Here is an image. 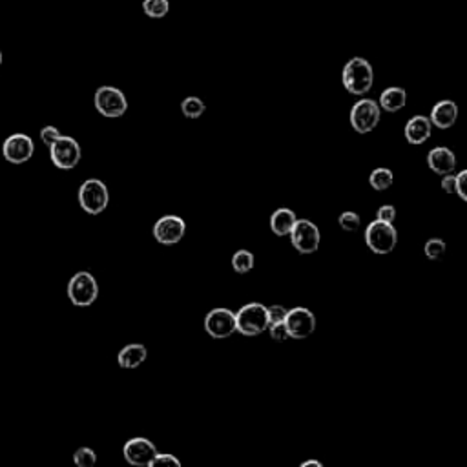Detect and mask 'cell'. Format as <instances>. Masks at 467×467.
Returning a JSON list of instances; mask_svg holds the SVG:
<instances>
[{
  "instance_id": "f1b7e54d",
  "label": "cell",
  "mask_w": 467,
  "mask_h": 467,
  "mask_svg": "<svg viewBox=\"0 0 467 467\" xmlns=\"http://www.w3.org/2000/svg\"><path fill=\"white\" fill-rule=\"evenodd\" d=\"M267 312H268V325H272V323L285 322V316H287L289 310L285 309L283 305H272L267 307Z\"/></svg>"
},
{
  "instance_id": "6da1fadb",
  "label": "cell",
  "mask_w": 467,
  "mask_h": 467,
  "mask_svg": "<svg viewBox=\"0 0 467 467\" xmlns=\"http://www.w3.org/2000/svg\"><path fill=\"white\" fill-rule=\"evenodd\" d=\"M341 81H344V86L348 94L366 95L367 92H370L374 82L373 66L363 57H354L345 64Z\"/></svg>"
},
{
  "instance_id": "ba28073f",
  "label": "cell",
  "mask_w": 467,
  "mask_h": 467,
  "mask_svg": "<svg viewBox=\"0 0 467 467\" xmlns=\"http://www.w3.org/2000/svg\"><path fill=\"white\" fill-rule=\"evenodd\" d=\"M290 241L300 254H314L322 243L319 229L309 219H296L292 230H290Z\"/></svg>"
},
{
  "instance_id": "1f68e13d",
  "label": "cell",
  "mask_w": 467,
  "mask_h": 467,
  "mask_svg": "<svg viewBox=\"0 0 467 467\" xmlns=\"http://www.w3.org/2000/svg\"><path fill=\"white\" fill-rule=\"evenodd\" d=\"M165 463H170V466H175V467L181 466V462H179V460L175 458L174 455H168V453H158V455H155V458L152 460V467L165 466Z\"/></svg>"
},
{
  "instance_id": "484cf974",
  "label": "cell",
  "mask_w": 467,
  "mask_h": 467,
  "mask_svg": "<svg viewBox=\"0 0 467 467\" xmlns=\"http://www.w3.org/2000/svg\"><path fill=\"white\" fill-rule=\"evenodd\" d=\"M425 256L429 259H440L444 254H446V243L442 239H429V241L425 243L424 246Z\"/></svg>"
},
{
  "instance_id": "4316f807",
  "label": "cell",
  "mask_w": 467,
  "mask_h": 467,
  "mask_svg": "<svg viewBox=\"0 0 467 467\" xmlns=\"http://www.w3.org/2000/svg\"><path fill=\"white\" fill-rule=\"evenodd\" d=\"M338 223H340V226L345 232H354V230L360 229L361 219L356 212H344L340 216V219H338Z\"/></svg>"
},
{
  "instance_id": "3957f363",
  "label": "cell",
  "mask_w": 467,
  "mask_h": 467,
  "mask_svg": "<svg viewBox=\"0 0 467 467\" xmlns=\"http://www.w3.org/2000/svg\"><path fill=\"white\" fill-rule=\"evenodd\" d=\"M366 243L374 254H391L398 245V232L392 223L376 219L366 229Z\"/></svg>"
},
{
  "instance_id": "cb8c5ba5",
  "label": "cell",
  "mask_w": 467,
  "mask_h": 467,
  "mask_svg": "<svg viewBox=\"0 0 467 467\" xmlns=\"http://www.w3.org/2000/svg\"><path fill=\"white\" fill-rule=\"evenodd\" d=\"M181 110H183V115L188 117V119H199L201 115L204 114V110H207V106H204V102L199 97H187L181 102Z\"/></svg>"
},
{
  "instance_id": "d6986e66",
  "label": "cell",
  "mask_w": 467,
  "mask_h": 467,
  "mask_svg": "<svg viewBox=\"0 0 467 467\" xmlns=\"http://www.w3.org/2000/svg\"><path fill=\"white\" fill-rule=\"evenodd\" d=\"M405 102H407V94L400 86H391V88L383 89L382 95H380V108L389 111V114H396V111L402 110L405 106Z\"/></svg>"
},
{
  "instance_id": "603a6c76",
  "label": "cell",
  "mask_w": 467,
  "mask_h": 467,
  "mask_svg": "<svg viewBox=\"0 0 467 467\" xmlns=\"http://www.w3.org/2000/svg\"><path fill=\"white\" fill-rule=\"evenodd\" d=\"M232 268L238 274H246L254 268V254L248 251H238L232 256Z\"/></svg>"
},
{
  "instance_id": "83f0119b",
  "label": "cell",
  "mask_w": 467,
  "mask_h": 467,
  "mask_svg": "<svg viewBox=\"0 0 467 467\" xmlns=\"http://www.w3.org/2000/svg\"><path fill=\"white\" fill-rule=\"evenodd\" d=\"M268 332H270V338L274 341H285L289 340V331H287V325H285V322H278V323H272V325H268L267 329Z\"/></svg>"
},
{
  "instance_id": "44dd1931",
  "label": "cell",
  "mask_w": 467,
  "mask_h": 467,
  "mask_svg": "<svg viewBox=\"0 0 467 467\" xmlns=\"http://www.w3.org/2000/svg\"><path fill=\"white\" fill-rule=\"evenodd\" d=\"M369 183L374 190L383 192L392 187V183H395V174H392L389 168H376V170L370 172Z\"/></svg>"
},
{
  "instance_id": "7c38bea8",
  "label": "cell",
  "mask_w": 467,
  "mask_h": 467,
  "mask_svg": "<svg viewBox=\"0 0 467 467\" xmlns=\"http://www.w3.org/2000/svg\"><path fill=\"white\" fill-rule=\"evenodd\" d=\"M33 139L30 136H26V133H13L2 145V155L11 165H24L33 158Z\"/></svg>"
},
{
  "instance_id": "d4e9b609",
  "label": "cell",
  "mask_w": 467,
  "mask_h": 467,
  "mask_svg": "<svg viewBox=\"0 0 467 467\" xmlns=\"http://www.w3.org/2000/svg\"><path fill=\"white\" fill-rule=\"evenodd\" d=\"M73 462L79 467H92L97 462V455H95V451L89 449V447H81V449L75 451Z\"/></svg>"
},
{
  "instance_id": "7402d4cb",
  "label": "cell",
  "mask_w": 467,
  "mask_h": 467,
  "mask_svg": "<svg viewBox=\"0 0 467 467\" xmlns=\"http://www.w3.org/2000/svg\"><path fill=\"white\" fill-rule=\"evenodd\" d=\"M170 9L168 0H143V11L150 18H163Z\"/></svg>"
},
{
  "instance_id": "2e32d148",
  "label": "cell",
  "mask_w": 467,
  "mask_h": 467,
  "mask_svg": "<svg viewBox=\"0 0 467 467\" xmlns=\"http://www.w3.org/2000/svg\"><path fill=\"white\" fill-rule=\"evenodd\" d=\"M456 119H458V106H456V102L449 101V99L436 102L433 110H431V124L440 128V130L451 128L456 123Z\"/></svg>"
},
{
  "instance_id": "52a82bcc",
  "label": "cell",
  "mask_w": 467,
  "mask_h": 467,
  "mask_svg": "<svg viewBox=\"0 0 467 467\" xmlns=\"http://www.w3.org/2000/svg\"><path fill=\"white\" fill-rule=\"evenodd\" d=\"M99 285L89 272H77L68 283V297L75 307H89L97 300Z\"/></svg>"
},
{
  "instance_id": "277c9868",
  "label": "cell",
  "mask_w": 467,
  "mask_h": 467,
  "mask_svg": "<svg viewBox=\"0 0 467 467\" xmlns=\"http://www.w3.org/2000/svg\"><path fill=\"white\" fill-rule=\"evenodd\" d=\"M110 194H108L106 185L99 179H88L79 188V204L84 212L97 216L102 210H106Z\"/></svg>"
},
{
  "instance_id": "9a60e30c",
  "label": "cell",
  "mask_w": 467,
  "mask_h": 467,
  "mask_svg": "<svg viewBox=\"0 0 467 467\" xmlns=\"http://www.w3.org/2000/svg\"><path fill=\"white\" fill-rule=\"evenodd\" d=\"M431 133H433V124L425 115H414L405 124V139L409 145H424L429 141Z\"/></svg>"
},
{
  "instance_id": "ffe728a7",
  "label": "cell",
  "mask_w": 467,
  "mask_h": 467,
  "mask_svg": "<svg viewBox=\"0 0 467 467\" xmlns=\"http://www.w3.org/2000/svg\"><path fill=\"white\" fill-rule=\"evenodd\" d=\"M296 214L289 209H280L270 216V229L276 236H289L292 230L294 223H296Z\"/></svg>"
},
{
  "instance_id": "e0dca14e",
  "label": "cell",
  "mask_w": 467,
  "mask_h": 467,
  "mask_svg": "<svg viewBox=\"0 0 467 467\" xmlns=\"http://www.w3.org/2000/svg\"><path fill=\"white\" fill-rule=\"evenodd\" d=\"M427 163H429V168L438 175H446L453 174L456 166V155L453 153V150L446 148V146H438L433 148L427 155Z\"/></svg>"
},
{
  "instance_id": "7a4b0ae2",
  "label": "cell",
  "mask_w": 467,
  "mask_h": 467,
  "mask_svg": "<svg viewBox=\"0 0 467 467\" xmlns=\"http://www.w3.org/2000/svg\"><path fill=\"white\" fill-rule=\"evenodd\" d=\"M268 329V312L263 303H246L236 314V332L254 338Z\"/></svg>"
},
{
  "instance_id": "5b68a950",
  "label": "cell",
  "mask_w": 467,
  "mask_h": 467,
  "mask_svg": "<svg viewBox=\"0 0 467 467\" xmlns=\"http://www.w3.org/2000/svg\"><path fill=\"white\" fill-rule=\"evenodd\" d=\"M94 102L99 114L108 119H119L128 110L126 97L119 88H114V86H101L95 92Z\"/></svg>"
},
{
  "instance_id": "8992f818",
  "label": "cell",
  "mask_w": 467,
  "mask_h": 467,
  "mask_svg": "<svg viewBox=\"0 0 467 467\" xmlns=\"http://www.w3.org/2000/svg\"><path fill=\"white\" fill-rule=\"evenodd\" d=\"M380 117H382V110H380L378 102L373 99H361L351 110V126L354 128V132L366 136L378 126Z\"/></svg>"
},
{
  "instance_id": "9c48e42d",
  "label": "cell",
  "mask_w": 467,
  "mask_h": 467,
  "mask_svg": "<svg viewBox=\"0 0 467 467\" xmlns=\"http://www.w3.org/2000/svg\"><path fill=\"white\" fill-rule=\"evenodd\" d=\"M50 158L53 165L60 170H72L79 165L82 158L81 146L73 137L60 136L59 139L50 146Z\"/></svg>"
},
{
  "instance_id": "8fae6325",
  "label": "cell",
  "mask_w": 467,
  "mask_h": 467,
  "mask_svg": "<svg viewBox=\"0 0 467 467\" xmlns=\"http://www.w3.org/2000/svg\"><path fill=\"white\" fill-rule=\"evenodd\" d=\"M285 325L290 338L294 340H305L316 331V316L305 307H296L289 310L285 316Z\"/></svg>"
},
{
  "instance_id": "30bf717a",
  "label": "cell",
  "mask_w": 467,
  "mask_h": 467,
  "mask_svg": "<svg viewBox=\"0 0 467 467\" xmlns=\"http://www.w3.org/2000/svg\"><path fill=\"white\" fill-rule=\"evenodd\" d=\"M204 331L214 340H225L236 332V314L229 309H214L204 316Z\"/></svg>"
},
{
  "instance_id": "d590c367",
  "label": "cell",
  "mask_w": 467,
  "mask_h": 467,
  "mask_svg": "<svg viewBox=\"0 0 467 467\" xmlns=\"http://www.w3.org/2000/svg\"><path fill=\"white\" fill-rule=\"evenodd\" d=\"M0 64H2V51H0Z\"/></svg>"
},
{
  "instance_id": "d6a6232c",
  "label": "cell",
  "mask_w": 467,
  "mask_h": 467,
  "mask_svg": "<svg viewBox=\"0 0 467 467\" xmlns=\"http://www.w3.org/2000/svg\"><path fill=\"white\" fill-rule=\"evenodd\" d=\"M456 185H455V192L460 196V199L467 201V192H466V181H467V172L462 170L458 175H455Z\"/></svg>"
},
{
  "instance_id": "f546056e",
  "label": "cell",
  "mask_w": 467,
  "mask_h": 467,
  "mask_svg": "<svg viewBox=\"0 0 467 467\" xmlns=\"http://www.w3.org/2000/svg\"><path fill=\"white\" fill-rule=\"evenodd\" d=\"M59 137H60V132L57 130L55 126H44L43 130H40V139H43V143L46 146L53 145Z\"/></svg>"
},
{
  "instance_id": "ac0fdd59",
  "label": "cell",
  "mask_w": 467,
  "mask_h": 467,
  "mask_svg": "<svg viewBox=\"0 0 467 467\" xmlns=\"http://www.w3.org/2000/svg\"><path fill=\"white\" fill-rule=\"evenodd\" d=\"M148 358V351H146L145 345L141 344H132L123 347V351L117 356V361L123 369H137L146 361Z\"/></svg>"
},
{
  "instance_id": "5bb4252c",
  "label": "cell",
  "mask_w": 467,
  "mask_h": 467,
  "mask_svg": "<svg viewBox=\"0 0 467 467\" xmlns=\"http://www.w3.org/2000/svg\"><path fill=\"white\" fill-rule=\"evenodd\" d=\"M187 223L179 216H163L153 225V238L161 245H175L185 238Z\"/></svg>"
},
{
  "instance_id": "e575fe53",
  "label": "cell",
  "mask_w": 467,
  "mask_h": 467,
  "mask_svg": "<svg viewBox=\"0 0 467 467\" xmlns=\"http://www.w3.org/2000/svg\"><path fill=\"white\" fill-rule=\"evenodd\" d=\"M302 467H323V463L318 462V460H307V462L302 463Z\"/></svg>"
},
{
  "instance_id": "836d02e7",
  "label": "cell",
  "mask_w": 467,
  "mask_h": 467,
  "mask_svg": "<svg viewBox=\"0 0 467 467\" xmlns=\"http://www.w3.org/2000/svg\"><path fill=\"white\" fill-rule=\"evenodd\" d=\"M455 185H456L455 175H451V174L444 175V179H442V190L446 192V194H455Z\"/></svg>"
},
{
  "instance_id": "4fadbf2b",
  "label": "cell",
  "mask_w": 467,
  "mask_h": 467,
  "mask_svg": "<svg viewBox=\"0 0 467 467\" xmlns=\"http://www.w3.org/2000/svg\"><path fill=\"white\" fill-rule=\"evenodd\" d=\"M124 458L128 463L137 467H152V460L158 455V447L148 438L137 436L124 444Z\"/></svg>"
},
{
  "instance_id": "4dcf8cb0",
  "label": "cell",
  "mask_w": 467,
  "mask_h": 467,
  "mask_svg": "<svg viewBox=\"0 0 467 467\" xmlns=\"http://www.w3.org/2000/svg\"><path fill=\"white\" fill-rule=\"evenodd\" d=\"M376 219L385 223H395L396 219V209L391 204H385V207H380L378 212H376Z\"/></svg>"
}]
</instances>
